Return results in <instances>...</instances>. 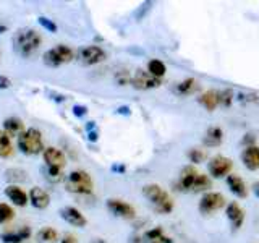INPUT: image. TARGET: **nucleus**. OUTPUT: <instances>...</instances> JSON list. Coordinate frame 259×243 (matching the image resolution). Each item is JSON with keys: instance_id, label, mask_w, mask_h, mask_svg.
<instances>
[{"instance_id": "nucleus-1", "label": "nucleus", "mask_w": 259, "mask_h": 243, "mask_svg": "<svg viewBox=\"0 0 259 243\" xmlns=\"http://www.w3.org/2000/svg\"><path fill=\"white\" fill-rule=\"evenodd\" d=\"M42 39L40 34L32 28H23L15 32L13 36V51L21 57H29L34 54Z\"/></svg>"}, {"instance_id": "nucleus-2", "label": "nucleus", "mask_w": 259, "mask_h": 243, "mask_svg": "<svg viewBox=\"0 0 259 243\" xmlns=\"http://www.w3.org/2000/svg\"><path fill=\"white\" fill-rule=\"evenodd\" d=\"M178 188L185 191H202L210 188V180L194 167H185L178 178Z\"/></svg>"}, {"instance_id": "nucleus-3", "label": "nucleus", "mask_w": 259, "mask_h": 243, "mask_svg": "<svg viewBox=\"0 0 259 243\" xmlns=\"http://www.w3.org/2000/svg\"><path fill=\"white\" fill-rule=\"evenodd\" d=\"M143 193H144V196L152 202L154 208H156V211H159L160 214H168L170 211L174 209L172 198H170L168 193L162 190L159 185H156V183L146 185L143 188Z\"/></svg>"}, {"instance_id": "nucleus-4", "label": "nucleus", "mask_w": 259, "mask_h": 243, "mask_svg": "<svg viewBox=\"0 0 259 243\" xmlns=\"http://www.w3.org/2000/svg\"><path fill=\"white\" fill-rule=\"evenodd\" d=\"M18 148L21 152L28 154V156H36L42 151V135L39 130L29 128L26 132H23L18 136Z\"/></svg>"}, {"instance_id": "nucleus-5", "label": "nucleus", "mask_w": 259, "mask_h": 243, "mask_svg": "<svg viewBox=\"0 0 259 243\" xmlns=\"http://www.w3.org/2000/svg\"><path fill=\"white\" fill-rule=\"evenodd\" d=\"M65 186L70 193H78V194H88L93 191V180L91 175L84 170H73L68 175Z\"/></svg>"}, {"instance_id": "nucleus-6", "label": "nucleus", "mask_w": 259, "mask_h": 243, "mask_svg": "<svg viewBox=\"0 0 259 243\" xmlns=\"http://www.w3.org/2000/svg\"><path fill=\"white\" fill-rule=\"evenodd\" d=\"M73 60V51L68 46H55L44 54V63L49 67H59L62 63H68Z\"/></svg>"}, {"instance_id": "nucleus-7", "label": "nucleus", "mask_w": 259, "mask_h": 243, "mask_svg": "<svg viewBox=\"0 0 259 243\" xmlns=\"http://www.w3.org/2000/svg\"><path fill=\"white\" fill-rule=\"evenodd\" d=\"M224 206H225V198L221 193H206L204 196H202V199L199 201L201 214H210Z\"/></svg>"}, {"instance_id": "nucleus-8", "label": "nucleus", "mask_w": 259, "mask_h": 243, "mask_svg": "<svg viewBox=\"0 0 259 243\" xmlns=\"http://www.w3.org/2000/svg\"><path fill=\"white\" fill-rule=\"evenodd\" d=\"M105 57L107 55H105V52L99 46H89L79 52V62L83 65H96V63L104 62Z\"/></svg>"}, {"instance_id": "nucleus-9", "label": "nucleus", "mask_w": 259, "mask_h": 243, "mask_svg": "<svg viewBox=\"0 0 259 243\" xmlns=\"http://www.w3.org/2000/svg\"><path fill=\"white\" fill-rule=\"evenodd\" d=\"M132 85L138 89H151V88H157L160 86V79L152 76L149 71L144 70H138L135 73V76L132 78Z\"/></svg>"}, {"instance_id": "nucleus-10", "label": "nucleus", "mask_w": 259, "mask_h": 243, "mask_svg": "<svg viewBox=\"0 0 259 243\" xmlns=\"http://www.w3.org/2000/svg\"><path fill=\"white\" fill-rule=\"evenodd\" d=\"M230 169H232V160L224 156H217L209 162V172L215 178H221V177L227 175L230 172Z\"/></svg>"}, {"instance_id": "nucleus-11", "label": "nucleus", "mask_w": 259, "mask_h": 243, "mask_svg": "<svg viewBox=\"0 0 259 243\" xmlns=\"http://www.w3.org/2000/svg\"><path fill=\"white\" fill-rule=\"evenodd\" d=\"M107 208L110 213H113L118 217H125V219H133L135 217V209L133 206H130L128 202L120 201V199H109L107 201Z\"/></svg>"}, {"instance_id": "nucleus-12", "label": "nucleus", "mask_w": 259, "mask_h": 243, "mask_svg": "<svg viewBox=\"0 0 259 243\" xmlns=\"http://www.w3.org/2000/svg\"><path fill=\"white\" fill-rule=\"evenodd\" d=\"M60 216H62L63 221H67L68 224L75 225V227H84L88 224L86 217L81 214L76 208H71V206L62 208L60 209Z\"/></svg>"}, {"instance_id": "nucleus-13", "label": "nucleus", "mask_w": 259, "mask_h": 243, "mask_svg": "<svg viewBox=\"0 0 259 243\" xmlns=\"http://www.w3.org/2000/svg\"><path fill=\"white\" fill-rule=\"evenodd\" d=\"M44 160L49 167H55V169H60L65 166V156L60 149L57 148H47L44 151Z\"/></svg>"}, {"instance_id": "nucleus-14", "label": "nucleus", "mask_w": 259, "mask_h": 243, "mask_svg": "<svg viewBox=\"0 0 259 243\" xmlns=\"http://www.w3.org/2000/svg\"><path fill=\"white\" fill-rule=\"evenodd\" d=\"M5 194L7 198L13 201L16 206H26L28 205V194L24 193L23 188H20L18 185H10L5 188Z\"/></svg>"}, {"instance_id": "nucleus-15", "label": "nucleus", "mask_w": 259, "mask_h": 243, "mask_svg": "<svg viewBox=\"0 0 259 243\" xmlns=\"http://www.w3.org/2000/svg\"><path fill=\"white\" fill-rule=\"evenodd\" d=\"M31 237V229L29 227H21L18 230H12L0 235L4 243H21L24 240H28Z\"/></svg>"}, {"instance_id": "nucleus-16", "label": "nucleus", "mask_w": 259, "mask_h": 243, "mask_svg": "<svg viewBox=\"0 0 259 243\" xmlns=\"http://www.w3.org/2000/svg\"><path fill=\"white\" fill-rule=\"evenodd\" d=\"M29 199H31V205L36 209H46L49 206V202H51V198H49L47 191H44L42 188H37V186L31 188Z\"/></svg>"}, {"instance_id": "nucleus-17", "label": "nucleus", "mask_w": 259, "mask_h": 243, "mask_svg": "<svg viewBox=\"0 0 259 243\" xmlns=\"http://www.w3.org/2000/svg\"><path fill=\"white\" fill-rule=\"evenodd\" d=\"M243 164L249 170H256L259 169V148L257 146H249L241 154Z\"/></svg>"}, {"instance_id": "nucleus-18", "label": "nucleus", "mask_w": 259, "mask_h": 243, "mask_svg": "<svg viewBox=\"0 0 259 243\" xmlns=\"http://www.w3.org/2000/svg\"><path fill=\"white\" fill-rule=\"evenodd\" d=\"M227 217H229V221L232 222L233 229L237 230L243 225V221H245V213H243V209L237 205V202H230L229 208H227Z\"/></svg>"}, {"instance_id": "nucleus-19", "label": "nucleus", "mask_w": 259, "mask_h": 243, "mask_svg": "<svg viewBox=\"0 0 259 243\" xmlns=\"http://www.w3.org/2000/svg\"><path fill=\"white\" fill-rule=\"evenodd\" d=\"M199 102L204 105L207 110H214L217 105H221V91H215V89L206 91L199 97Z\"/></svg>"}, {"instance_id": "nucleus-20", "label": "nucleus", "mask_w": 259, "mask_h": 243, "mask_svg": "<svg viewBox=\"0 0 259 243\" xmlns=\"http://www.w3.org/2000/svg\"><path fill=\"white\" fill-rule=\"evenodd\" d=\"M227 185H229V188L232 190V193H235L237 196L245 198L248 194L246 185H245V182L241 180V177H238V175H229V178H227Z\"/></svg>"}, {"instance_id": "nucleus-21", "label": "nucleus", "mask_w": 259, "mask_h": 243, "mask_svg": "<svg viewBox=\"0 0 259 243\" xmlns=\"http://www.w3.org/2000/svg\"><path fill=\"white\" fill-rule=\"evenodd\" d=\"M143 243H174V241L167 237V235L164 233V230H162L160 227H156V229L146 232Z\"/></svg>"}, {"instance_id": "nucleus-22", "label": "nucleus", "mask_w": 259, "mask_h": 243, "mask_svg": "<svg viewBox=\"0 0 259 243\" xmlns=\"http://www.w3.org/2000/svg\"><path fill=\"white\" fill-rule=\"evenodd\" d=\"M4 128H5V133L8 136H15V135H21L23 133V128H24V124L16 117H10L4 122Z\"/></svg>"}, {"instance_id": "nucleus-23", "label": "nucleus", "mask_w": 259, "mask_h": 243, "mask_svg": "<svg viewBox=\"0 0 259 243\" xmlns=\"http://www.w3.org/2000/svg\"><path fill=\"white\" fill-rule=\"evenodd\" d=\"M196 89H198V81L193 79V78H188V79L182 81V83H178L177 88H175V91L180 96H190V94H193L194 91H196Z\"/></svg>"}, {"instance_id": "nucleus-24", "label": "nucleus", "mask_w": 259, "mask_h": 243, "mask_svg": "<svg viewBox=\"0 0 259 243\" xmlns=\"http://www.w3.org/2000/svg\"><path fill=\"white\" fill-rule=\"evenodd\" d=\"M12 154H13V146L10 136L0 130V157H10Z\"/></svg>"}, {"instance_id": "nucleus-25", "label": "nucleus", "mask_w": 259, "mask_h": 243, "mask_svg": "<svg viewBox=\"0 0 259 243\" xmlns=\"http://www.w3.org/2000/svg\"><path fill=\"white\" fill-rule=\"evenodd\" d=\"M222 130L219 128V127H212V128H209L207 130V133H206V138H204V143L207 146H217L219 143L222 141Z\"/></svg>"}, {"instance_id": "nucleus-26", "label": "nucleus", "mask_w": 259, "mask_h": 243, "mask_svg": "<svg viewBox=\"0 0 259 243\" xmlns=\"http://www.w3.org/2000/svg\"><path fill=\"white\" fill-rule=\"evenodd\" d=\"M148 71L151 73L152 76H156L160 79V76H164L165 75V71H167V67L164 65V62H160L157 59H154L148 63Z\"/></svg>"}, {"instance_id": "nucleus-27", "label": "nucleus", "mask_w": 259, "mask_h": 243, "mask_svg": "<svg viewBox=\"0 0 259 243\" xmlns=\"http://www.w3.org/2000/svg\"><path fill=\"white\" fill-rule=\"evenodd\" d=\"M5 178L8 182H26V172L21 169H8L7 172H5Z\"/></svg>"}, {"instance_id": "nucleus-28", "label": "nucleus", "mask_w": 259, "mask_h": 243, "mask_svg": "<svg viewBox=\"0 0 259 243\" xmlns=\"http://www.w3.org/2000/svg\"><path fill=\"white\" fill-rule=\"evenodd\" d=\"M37 240L40 243H52L57 240V232L52 229V227H44V229H40L37 232Z\"/></svg>"}, {"instance_id": "nucleus-29", "label": "nucleus", "mask_w": 259, "mask_h": 243, "mask_svg": "<svg viewBox=\"0 0 259 243\" xmlns=\"http://www.w3.org/2000/svg\"><path fill=\"white\" fill-rule=\"evenodd\" d=\"M13 217V209L5 205V202H0V224L8 222Z\"/></svg>"}, {"instance_id": "nucleus-30", "label": "nucleus", "mask_w": 259, "mask_h": 243, "mask_svg": "<svg viewBox=\"0 0 259 243\" xmlns=\"http://www.w3.org/2000/svg\"><path fill=\"white\" fill-rule=\"evenodd\" d=\"M39 24L42 28H46L47 31H51V32H55L57 31V24L52 20L46 18V16H40V18H39Z\"/></svg>"}, {"instance_id": "nucleus-31", "label": "nucleus", "mask_w": 259, "mask_h": 243, "mask_svg": "<svg viewBox=\"0 0 259 243\" xmlns=\"http://www.w3.org/2000/svg\"><path fill=\"white\" fill-rule=\"evenodd\" d=\"M115 79H117V83L121 85V86H125V85H128V83H132V76H130V73H128V71H120V73H117Z\"/></svg>"}, {"instance_id": "nucleus-32", "label": "nucleus", "mask_w": 259, "mask_h": 243, "mask_svg": "<svg viewBox=\"0 0 259 243\" xmlns=\"http://www.w3.org/2000/svg\"><path fill=\"white\" fill-rule=\"evenodd\" d=\"M46 172H47V178L49 180H59L60 178V169H55V167H46L44 169Z\"/></svg>"}, {"instance_id": "nucleus-33", "label": "nucleus", "mask_w": 259, "mask_h": 243, "mask_svg": "<svg viewBox=\"0 0 259 243\" xmlns=\"http://www.w3.org/2000/svg\"><path fill=\"white\" fill-rule=\"evenodd\" d=\"M232 96H233V93L230 89H224V91H221V105H230Z\"/></svg>"}, {"instance_id": "nucleus-34", "label": "nucleus", "mask_w": 259, "mask_h": 243, "mask_svg": "<svg viewBox=\"0 0 259 243\" xmlns=\"http://www.w3.org/2000/svg\"><path fill=\"white\" fill-rule=\"evenodd\" d=\"M204 157H206V154L202 151H199V149H191L190 151V159L193 162H202V159H204Z\"/></svg>"}, {"instance_id": "nucleus-35", "label": "nucleus", "mask_w": 259, "mask_h": 243, "mask_svg": "<svg viewBox=\"0 0 259 243\" xmlns=\"http://www.w3.org/2000/svg\"><path fill=\"white\" fill-rule=\"evenodd\" d=\"M73 113H75L76 117H84L88 113V109L84 105H75V107H73Z\"/></svg>"}, {"instance_id": "nucleus-36", "label": "nucleus", "mask_w": 259, "mask_h": 243, "mask_svg": "<svg viewBox=\"0 0 259 243\" xmlns=\"http://www.w3.org/2000/svg\"><path fill=\"white\" fill-rule=\"evenodd\" d=\"M10 86H12L10 78H7V76H4V75H0V89H8Z\"/></svg>"}, {"instance_id": "nucleus-37", "label": "nucleus", "mask_w": 259, "mask_h": 243, "mask_svg": "<svg viewBox=\"0 0 259 243\" xmlns=\"http://www.w3.org/2000/svg\"><path fill=\"white\" fill-rule=\"evenodd\" d=\"M60 243H76V238L73 237V235H65Z\"/></svg>"}, {"instance_id": "nucleus-38", "label": "nucleus", "mask_w": 259, "mask_h": 243, "mask_svg": "<svg viewBox=\"0 0 259 243\" xmlns=\"http://www.w3.org/2000/svg\"><path fill=\"white\" fill-rule=\"evenodd\" d=\"M253 188H254V194H256V196L259 198V182H256V183H254Z\"/></svg>"}, {"instance_id": "nucleus-39", "label": "nucleus", "mask_w": 259, "mask_h": 243, "mask_svg": "<svg viewBox=\"0 0 259 243\" xmlns=\"http://www.w3.org/2000/svg\"><path fill=\"white\" fill-rule=\"evenodd\" d=\"M89 140H91V141H96V140H97V135H96V133H89Z\"/></svg>"}]
</instances>
